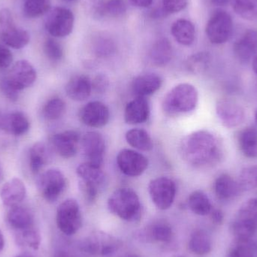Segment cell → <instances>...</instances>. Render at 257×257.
Returning a JSON list of instances; mask_svg holds the SVG:
<instances>
[{
  "instance_id": "obj_49",
  "label": "cell",
  "mask_w": 257,
  "mask_h": 257,
  "mask_svg": "<svg viewBox=\"0 0 257 257\" xmlns=\"http://www.w3.org/2000/svg\"><path fill=\"white\" fill-rule=\"evenodd\" d=\"M1 90L3 91V94L9 99V100L15 101L18 100V90L14 88L9 82L5 78L1 82Z\"/></svg>"
},
{
  "instance_id": "obj_3",
  "label": "cell",
  "mask_w": 257,
  "mask_h": 257,
  "mask_svg": "<svg viewBox=\"0 0 257 257\" xmlns=\"http://www.w3.org/2000/svg\"><path fill=\"white\" fill-rule=\"evenodd\" d=\"M109 211L126 221H136L142 214V205L137 193L130 188L117 189L108 201Z\"/></svg>"
},
{
  "instance_id": "obj_41",
  "label": "cell",
  "mask_w": 257,
  "mask_h": 257,
  "mask_svg": "<svg viewBox=\"0 0 257 257\" xmlns=\"http://www.w3.org/2000/svg\"><path fill=\"white\" fill-rule=\"evenodd\" d=\"M242 191L257 187V166H249L241 171L238 181Z\"/></svg>"
},
{
  "instance_id": "obj_46",
  "label": "cell",
  "mask_w": 257,
  "mask_h": 257,
  "mask_svg": "<svg viewBox=\"0 0 257 257\" xmlns=\"http://www.w3.org/2000/svg\"><path fill=\"white\" fill-rule=\"evenodd\" d=\"M187 0H163V9L166 14H174L185 9Z\"/></svg>"
},
{
  "instance_id": "obj_35",
  "label": "cell",
  "mask_w": 257,
  "mask_h": 257,
  "mask_svg": "<svg viewBox=\"0 0 257 257\" xmlns=\"http://www.w3.org/2000/svg\"><path fill=\"white\" fill-rule=\"evenodd\" d=\"M47 161V151L42 142L34 144L30 150V166L33 174H37Z\"/></svg>"
},
{
  "instance_id": "obj_29",
  "label": "cell",
  "mask_w": 257,
  "mask_h": 257,
  "mask_svg": "<svg viewBox=\"0 0 257 257\" xmlns=\"http://www.w3.org/2000/svg\"><path fill=\"white\" fill-rule=\"evenodd\" d=\"M76 173L80 179L96 184L99 188H102L105 185L106 178L102 167L93 166L84 162L78 166Z\"/></svg>"
},
{
  "instance_id": "obj_58",
  "label": "cell",
  "mask_w": 257,
  "mask_h": 257,
  "mask_svg": "<svg viewBox=\"0 0 257 257\" xmlns=\"http://www.w3.org/2000/svg\"><path fill=\"white\" fill-rule=\"evenodd\" d=\"M255 122H256L257 125V110L256 111V113H255Z\"/></svg>"
},
{
  "instance_id": "obj_17",
  "label": "cell",
  "mask_w": 257,
  "mask_h": 257,
  "mask_svg": "<svg viewBox=\"0 0 257 257\" xmlns=\"http://www.w3.org/2000/svg\"><path fill=\"white\" fill-rule=\"evenodd\" d=\"M138 235L145 242L169 243L173 237V230L168 222L160 220L148 224Z\"/></svg>"
},
{
  "instance_id": "obj_8",
  "label": "cell",
  "mask_w": 257,
  "mask_h": 257,
  "mask_svg": "<svg viewBox=\"0 0 257 257\" xmlns=\"http://www.w3.org/2000/svg\"><path fill=\"white\" fill-rule=\"evenodd\" d=\"M83 253L91 256H112L121 246L120 240L105 233H96L86 238L81 243Z\"/></svg>"
},
{
  "instance_id": "obj_53",
  "label": "cell",
  "mask_w": 257,
  "mask_h": 257,
  "mask_svg": "<svg viewBox=\"0 0 257 257\" xmlns=\"http://www.w3.org/2000/svg\"><path fill=\"white\" fill-rule=\"evenodd\" d=\"M5 245V239L4 236H3V232H2L1 229H0V252L3 250Z\"/></svg>"
},
{
  "instance_id": "obj_57",
  "label": "cell",
  "mask_w": 257,
  "mask_h": 257,
  "mask_svg": "<svg viewBox=\"0 0 257 257\" xmlns=\"http://www.w3.org/2000/svg\"><path fill=\"white\" fill-rule=\"evenodd\" d=\"M2 176H3V171H2L1 167H0V180H1Z\"/></svg>"
},
{
  "instance_id": "obj_27",
  "label": "cell",
  "mask_w": 257,
  "mask_h": 257,
  "mask_svg": "<svg viewBox=\"0 0 257 257\" xmlns=\"http://www.w3.org/2000/svg\"><path fill=\"white\" fill-rule=\"evenodd\" d=\"M173 55L172 44L166 38L157 40L150 50L151 63L157 66H164L171 61Z\"/></svg>"
},
{
  "instance_id": "obj_47",
  "label": "cell",
  "mask_w": 257,
  "mask_h": 257,
  "mask_svg": "<svg viewBox=\"0 0 257 257\" xmlns=\"http://www.w3.org/2000/svg\"><path fill=\"white\" fill-rule=\"evenodd\" d=\"M92 82V88L98 93H103L109 87V79L104 74H98Z\"/></svg>"
},
{
  "instance_id": "obj_56",
  "label": "cell",
  "mask_w": 257,
  "mask_h": 257,
  "mask_svg": "<svg viewBox=\"0 0 257 257\" xmlns=\"http://www.w3.org/2000/svg\"><path fill=\"white\" fill-rule=\"evenodd\" d=\"M124 257H139V256H136V255H134V254H130V255H127V256H126Z\"/></svg>"
},
{
  "instance_id": "obj_13",
  "label": "cell",
  "mask_w": 257,
  "mask_h": 257,
  "mask_svg": "<svg viewBox=\"0 0 257 257\" xmlns=\"http://www.w3.org/2000/svg\"><path fill=\"white\" fill-rule=\"evenodd\" d=\"M216 112L219 120L225 127L232 128L244 123L245 111L240 104L231 99H221L216 105Z\"/></svg>"
},
{
  "instance_id": "obj_11",
  "label": "cell",
  "mask_w": 257,
  "mask_h": 257,
  "mask_svg": "<svg viewBox=\"0 0 257 257\" xmlns=\"http://www.w3.org/2000/svg\"><path fill=\"white\" fill-rule=\"evenodd\" d=\"M64 175L57 169H50L40 175L38 188L42 197L48 202H54L61 196L66 188Z\"/></svg>"
},
{
  "instance_id": "obj_5",
  "label": "cell",
  "mask_w": 257,
  "mask_h": 257,
  "mask_svg": "<svg viewBox=\"0 0 257 257\" xmlns=\"http://www.w3.org/2000/svg\"><path fill=\"white\" fill-rule=\"evenodd\" d=\"M0 39L14 49H21L28 45L30 34L17 26L10 10H0Z\"/></svg>"
},
{
  "instance_id": "obj_7",
  "label": "cell",
  "mask_w": 257,
  "mask_h": 257,
  "mask_svg": "<svg viewBox=\"0 0 257 257\" xmlns=\"http://www.w3.org/2000/svg\"><path fill=\"white\" fill-rule=\"evenodd\" d=\"M233 22L229 14L225 11H216L207 23L205 33L208 40L215 45L225 43L230 39Z\"/></svg>"
},
{
  "instance_id": "obj_60",
  "label": "cell",
  "mask_w": 257,
  "mask_h": 257,
  "mask_svg": "<svg viewBox=\"0 0 257 257\" xmlns=\"http://www.w3.org/2000/svg\"><path fill=\"white\" fill-rule=\"evenodd\" d=\"M178 257H184V256H178Z\"/></svg>"
},
{
  "instance_id": "obj_1",
  "label": "cell",
  "mask_w": 257,
  "mask_h": 257,
  "mask_svg": "<svg viewBox=\"0 0 257 257\" xmlns=\"http://www.w3.org/2000/svg\"><path fill=\"white\" fill-rule=\"evenodd\" d=\"M179 148L183 160L196 169L217 166L224 154L221 139L208 130H199L187 135L181 140Z\"/></svg>"
},
{
  "instance_id": "obj_59",
  "label": "cell",
  "mask_w": 257,
  "mask_h": 257,
  "mask_svg": "<svg viewBox=\"0 0 257 257\" xmlns=\"http://www.w3.org/2000/svg\"><path fill=\"white\" fill-rule=\"evenodd\" d=\"M67 1H74V0H67Z\"/></svg>"
},
{
  "instance_id": "obj_24",
  "label": "cell",
  "mask_w": 257,
  "mask_h": 257,
  "mask_svg": "<svg viewBox=\"0 0 257 257\" xmlns=\"http://www.w3.org/2000/svg\"><path fill=\"white\" fill-rule=\"evenodd\" d=\"M92 90L91 80L84 75L72 77L66 86V94L75 101L85 100L90 96Z\"/></svg>"
},
{
  "instance_id": "obj_10",
  "label": "cell",
  "mask_w": 257,
  "mask_h": 257,
  "mask_svg": "<svg viewBox=\"0 0 257 257\" xmlns=\"http://www.w3.org/2000/svg\"><path fill=\"white\" fill-rule=\"evenodd\" d=\"M75 17L72 11L57 7L50 11L45 20V28L50 35L56 38L69 36L72 32Z\"/></svg>"
},
{
  "instance_id": "obj_23",
  "label": "cell",
  "mask_w": 257,
  "mask_h": 257,
  "mask_svg": "<svg viewBox=\"0 0 257 257\" xmlns=\"http://www.w3.org/2000/svg\"><path fill=\"white\" fill-rule=\"evenodd\" d=\"M162 84L163 79L160 75L154 73H147L135 78L132 88L136 96L145 97L160 90Z\"/></svg>"
},
{
  "instance_id": "obj_25",
  "label": "cell",
  "mask_w": 257,
  "mask_h": 257,
  "mask_svg": "<svg viewBox=\"0 0 257 257\" xmlns=\"http://www.w3.org/2000/svg\"><path fill=\"white\" fill-rule=\"evenodd\" d=\"M214 190L216 196L222 201L232 200L242 192L238 181L227 174H223L215 180Z\"/></svg>"
},
{
  "instance_id": "obj_51",
  "label": "cell",
  "mask_w": 257,
  "mask_h": 257,
  "mask_svg": "<svg viewBox=\"0 0 257 257\" xmlns=\"http://www.w3.org/2000/svg\"><path fill=\"white\" fill-rule=\"evenodd\" d=\"M133 6L140 8H146L151 6L153 0H130Z\"/></svg>"
},
{
  "instance_id": "obj_18",
  "label": "cell",
  "mask_w": 257,
  "mask_h": 257,
  "mask_svg": "<svg viewBox=\"0 0 257 257\" xmlns=\"http://www.w3.org/2000/svg\"><path fill=\"white\" fill-rule=\"evenodd\" d=\"M80 134L75 130L57 133L51 138V142L57 154L63 158L73 157L78 151Z\"/></svg>"
},
{
  "instance_id": "obj_55",
  "label": "cell",
  "mask_w": 257,
  "mask_h": 257,
  "mask_svg": "<svg viewBox=\"0 0 257 257\" xmlns=\"http://www.w3.org/2000/svg\"><path fill=\"white\" fill-rule=\"evenodd\" d=\"M17 257H33V256H30V255L24 254V255H20V256H18Z\"/></svg>"
},
{
  "instance_id": "obj_34",
  "label": "cell",
  "mask_w": 257,
  "mask_h": 257,
  "mask_svg": "<svg viewBox=\"0 0 257 257\" xmlns=\"http://www.w3.org/2000/svg\"><path fill=\"white\" fill-rule=\"evenodd\" d=\"M51 9V0H23V12L29 18L45 15Z\"/></svg>"
},
{
  "instance_id": "obj_43",
  "label": "cell",
  "mask_w": 257,
  "mask_h": 257,
  "mask_svg": "<svg viewBox=\"0 0 257 257\" xmlns=\"http://www.w3.org/2000/svg\"><path fill=\"white\" fill-rule=\"evenodd\" d=\"M44 52L51 61H59L63 56V50L61 45L51 38L46 39L44 43Z\"/></svg>"
},
{
  "instance_id": "obj_30",
  "label": "cell",
  "mask_w": 257,
  "mask_h": 257,
  "mask_svg": "<svg viewBox=\"0 0 257 257\" xmlns=\"http://www.w3.org/2000/svg\"><path fill=\"white\" fill-rule=\"evenodd\" d=\"M212 248L211 237L205 231L198 229L193 232L189 241V249L199 256L208 254Z\"/></svg>"
},
{
  "instance_id": "obj_39",
  "label": "cell",
  "mask_w": 257,
  "mask_h": 257,
  "mask_svg": "<svg viewBox=\"0 0 257 257\" xmlns=\"http://www.w3.org/2000/svg\"><path fill=\"white\" fill-rule=\"evenodd\" d=\"M66 111V103L59 97L52 98L45 104L43 114L47 120H56L60 118Z\"/></svg>"
},
{
  "instance_id": "obj_44",
  "label": "cell",
  "mask_w": 257,
  "mask_h": 257,
  "mask_svg": "<svg viewBox=\"0 0 257 257\" xmlns=\"http://www.w3.org/2000/svg\"><path fill=\"white\" fill-rule=\"evenodd\" d=\"M78 185H79L80 191L86 202L87 203H93L97 199L101 188H99L96 184L81 179H80Z\"/></svg>"
},
{
  "instance_id": "obj_31",
  "label": "cell",
  "mask_w": 257,
  "mask_h": 257,
  "mask_svg": "<svg viewBox=\"0 0 257 257\" xmlns=\"http://www.w3.org/2000/svg\"><path fill=\"white\" fill-rule=\"evenodd\" d=\"M238 145L242 154L247 158L257 157V130L248 127L244 128L238 136Z\"/></svg>"
},
{
  "instance_id": "obj_15",
  "label": "cell",
  "mask_w": 257,
  "mask_h": 257,
  "mask_svg": "<svg viewBox=\"0 0 257 257\" xmlns=\"http://www.w3.org/2000/svg\"><path fill=\"white\" fill-rule=\"evenodd\" d=\"M37 74L33 65L27 60L15 63L6 79L17 90H24L34 84Z\"/></svg>"
},
{
  "instance_id": "obj_50",
  "label": "cell",
  "mask_w": 257,
  "mask_h": 257,
  "mask_svg": "<svg viewBox=\"0 0 257 257\" xmlns=\"http://www.w3.org/2000/svg\"><path fill=\"white\" fill-rule=\"evenodd\" d=\"M210 215H211V220H212L213 223H215L216 225H220L223 223L224 216H223V213L220 210H211Z\"/></svg>"
},
{
  "instance_id": "obj_6",
  "label": "cell",
  "mask_w": 257,
  "mask_h": 257,
  "mask_svg": "<svg viewBox=\"0 0 257 257\" xmlns=\"http://www.w3.org/2000/svg\"><path fill=\"white\" fill-rule=\"evenodd\" d=\"M56 221L59 229L66 235H73L82 226V216L75 199H69L57 208Z\"/></svg>"
},
{
  "instance_id": "obj_42",
  "label": "cell",
  "mask_w": 257,
  "mask_h": 257,
  "mask_svg": "<svg viewBox=\"0 0 257 257\" xmlns=\"http://www.w3.org/2000/svg\"><path fill=\"white\" fill-rule=\"evenodd\" d=\"M102 15L111 17H119L126 12V4L124 0H106L100 6Z\"/></svg>"
},
{
  "instance_id": "obj_38",
  "label": "cell",
  "mask_w": 257,
  "mask_h": 257,
  "mask_svg": "<svg viewBox=\"0 0 257 257\" xmlns=\"http://www.w3.org/2000/svg\"><path fill=\"white\" fill-rule=\"evenodd\" d=\"M16 239L20 245L30 247L35 250L39 248L42 241L39 231L34 226L18 232Z\"/></svg>"
},
{
  "instance_id": "obj_22",
  "label": "cell",
  "mask_w": 257,
  "mask_h": 257,
  "mask_svg": "<svg viewBox=\"0 0 257 257\" xmlns=\"http://www.w3.org/2000/svg\"><path fill=\"white\" fill-rule=\"evenodd\" d=\"M30 128V121L24 113L16 111L10 114H0V130L15 136L25 134Z\"/></svg>"
},
{
  "instance_id": "obj_2",
  "label": "cell",
  "mask_w": 257,
  "mask_h": 257,
  "mask_svg": "<svg viewBox=\"0 0 257 257\" xmlns=\"http://www.w3.org/2000/svg\"><path fill=\"white\" fill-rule=\"evenodd\" d=\"M199 93L194 86L187 83L171 89L163 99V111L171 116L191 112L197 106Z\"/></svg>"
},
{
  "instance_id": "obj_21",
  "label": "cell",
  "mask_w": 257,
  "mask_h": 257,
  "mask_svg": "<svg viewBox=\"0 0 257 257\" xmlns=\"http://www.w3.org/2000/svg\"><path fill=\"white\" fill-rule=\"evenodd\" d=\"M150 117V105L145 97L136 96L126 105L124 111L125 122L136 125L145 123Z\"/></svg>"
},
{
  "instance_id": "obj_20",
  "label": "cell",
  "mask_w": 257,
  "mask_h": 257,
  "mask_svg": "<svg viewBox=\"0 0 257 257\" xmlns=\"http://www.w3.org/2000/svg\"><path fill=\"white\" fill-rule=\"evenodd\" d=\"M27 195L25 184L19 178H12L2 187L0 197L6 206L19 205L24 201Z\"/></svg>"
},
{
  "instance_id": "obj_36",
  "label": "cell",
  "mask_w": 257,
  "mask_h": 257,
  "mask_svg": "<svg viewBox=\"0 0 257 257\" xmlns=\"http://www.w3.org/2000/svg\"><path fill=\"white\" fill-rule=\"evenodd\" d=\"M211 61V56L208 52H199L188 57L186 61L187 69L193 74H200L205 72Z\"/></svg>"
},
{
  "instance_id": "obj_19",
  "label": "cell",
  "mask_w": 257,
  "mask_h": 257,
  "mask_svg": "<svg viewBox=\"0 0 257 257\" xmlns=\"http://www.w3.org/2000/svg\"><path fill=\"white\" fill-rule=\"evenodd\" d=\"M234 54L241 63H247L257 55V30H249L233 45Z\"/></svg>"
},
{
  "instance_id": "obj_52",
  "label": "cell",
  "mask_w": 257,
  "mask_h": 257,
  "mask_svg": "<svg viewBox=\"0 0 257 257\" xmlns=\"http://www.w3.org/2000/svg\"><path fill=\"white\" fill-rule=\"evenodd\" d=\"M230 2V0H211V3L214 6H225Z\"/></svg>"
},
{
  "instance_id": "obj_26",
  "label": "cell",
  "mask_w": 257,
  "mask_h": 257,
  "mask_svg": "<svg viewBox=\"0 0 257 257\" xmlns=\"http://www.w3.org/2000/svg\"><path fill=\"white\" fill-rule=\"evenodd\" d=\"M7 221L18 232L34 226V218L30 210L20 205L11 208L7 214Z\"/></svg>"
},
{
  "instance_id": "obj_9",
  "label": "cell",
  "mask_w": 257,
  "mask_h": 257,
  "mask_svg": "<svg viewBox=\"0 0 257 257\" xmlns=\"http://www.w3.org/2000/svg\"><path fill=\"white\" fill-rule=\"evenodd\" d=\"M148 192L151 200L159 209L167 210L175 201L176 184L171 178L160 177L149 183Z\"/></svg>"
},
{
  "instance_id": "obj_4",
  "label": "cell",
  "mask_w": 257,
  "mask_h": 257,
  "mask_svg": "<svg viewBox=\"0 0 257 257\" xmlns=\"http://www.w3.org/2000/svg\"><path fill=\"white\" fill-rule=\"evenodd\" d=\"M231 231L236 240H250L257 232V199L242 204L234 217Z\"/></svg>"
},
{
  "instance_id": "obj_32",
  "label": "cell",
  "mask_w": 257,
  "mask_h": 257,
  "mask_svg": "<svg viewBox=\"0 0 257 257\" xmlns=\"http://www.w3.org/2000/svg\"><path fill=\"white\" fill-rule=\"evenodd\" d=\"M126 140L128 145L136 149L149 151L153 149L152 139L143 128H132L126 133Z\"/></svg>"
},
{
  "instance_id": "obj_12",
  "label": "cell",
  "mask_w": 257,
  "mask_h": 257,
  "mask_svg": "<svg viewBox=\"0 0 257 257\" xmlns=\"http://www.w3.org/2000/svg\"><path fill=\"white\" fill-rule=\"evenodd\" d=\"M81 148L85 163L102 167L105 151L103 136L97 132H88L81 139Z\"/></svg>"
},
{
  "instance_id": "obj_28",
  "label": "cell",
  "mask_w": 257,
  "mask_h": 257,
  "mask_svg": "<svg viewBox=\"0 0 257 257\" xmlns=\"http://www.w3.org/2000/svg\"><path fill=\"white\" fill-rule=\"evenodd\" d=\"M171 33L175 40L184 46H189L194 42L196 30L191 21L186 19L177 20L172 24Z\"/></svg>"
},
{
  "instance_id": "obj_37",
  "label": "cell",
  "mask_w": 257,
  "mask_h": 257,
  "mask_svg": "<svg viewBox=\"0 0 257 257\" xmlns=\"http://www.w3.org/2000/svg\"><path fill=\"white\" fill-rule=\"evenodd\" d=\"M232 9L246 20L257 19V0H230Z\"/></svg>"
},
{
  "instance_id": "obj_54",
  "label": "cell",
  "mask_w": 257,
  "mask_h": 257,
  "mask_svg": "<svg viewBox=\"0 0 257 257\" xmlns=\"http://www.w3.org/2000/svg\"><path fill=\"white\" fill-rule=\"evenodd\" d=\"M253 71L257 75V55L253 59V63H252Z\"/></svg>"
},
{
  "instance_id": "obj_45",
  "label": "cell",
  "mask_w": 257,
  "mask_h": 257,
  "mask_svg": "<svg viewBox=\"0 0 257 257\" xmlns=\"http://www.w3.org/2000/svg\"><path fill=\"white\" fill-rule=\"evenodd\" d=\"M114 51V45L112 41L106 38H100L96 41L95 52L98 56L105 57L111 55Z\"/></svg>"
},
{
  "instance_id": "obj_40",
  "label": "cell",
  "mask_w": 257,
  "mask_h": 257,
  "mask_svg": "<svg viewBox=\"0 0 257 257\" xmlns=\"http://www.w3.org/2000/svg\"><path fill=\"white\" fill-rule=\"evenodd\" d=\"M226 257H255L254 247L250 240H236L228 250Z\"/></svg>"
},
{
  "instance_id": "obj_16",
  "label": "cell",
  "mask_w": 257,
  "mask_h": 257,
  "mask_svg": "<svg viewBox=\"0 0 257 257\" xmlns=\"http://www.w3.org/2000/svg\"><path fill=\"white\" fill-rule=\"evenodd\" d=\"M80 120L86 126L99 128L109 121L110 111L108 107L99 101L88 102L79 111Z\"/></svg>"
},
{
  "instance_id": "obj_33",
  "label": "cell",
  "mask_w": 257,
  "mask_h": 257,
  "mask_svg": "<svg viewBox=\"0 0 257 257\" xmlns=\"http://www.w3.org/2000/svg\"><path fill=\"white\" fill-rule=\"evenodd\" d=\"M188 206L194 214L205 216L210 214L213 209L211 201L204 192L196 190L189 196Z\"/></svg>"
},
{
  "instance_id": "obj_48",
  "label": "cell",
  "mask_w": 257,
  "mask_h": 257,
  "mask_svg": "<svg viewBox=\"0 0 257 257\" xmlns=\"http://www.w3.org/2000/svg\"><path fill=\"white\" fill-rule=\"evenodd\" d=\"M13 61V55L9 48L0 44V69L9 67Z\"/></svg>"
},
{
  "instance_id": "obj_14",
  "label": "cell",
  "mask_w": 257,
  "mask_h": 257,
  "mask_svg": "<svg viewBox=\"0 0 257 257\" xmlns=\"http://www.w3.org/2000/svg\"><path fill=\"white\" fill-rule=\"evenodd\" d=\"M117 163L120 170L130 177L142 175L148 166V159L143 154L130 149H123L119 152Z\"/></svg>"
}]
</instances>
